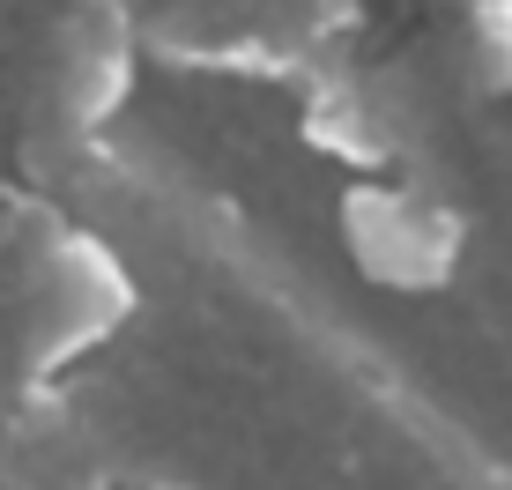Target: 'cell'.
<instances>
[{
  "label": "cell",
  "instance_id": "cell-3",
  "mask_svg": "<svg viewBox=\"0 0 512 490\" xmlns=\"http://www.w3.org/2000/svg\"><path fill=\"white\" fill-rule=\"evenodd\" d=\"M119 90H127V38H119V23L104 8H90V15H75V23L60 30L52 97L67 104L75 127H97V119L119 104Z\"/></svg>",
  "mask_w": 512,
  "mask_h": 490
},
{
  "label": "cell",
  "instance_id": "cell-2",
  "mask_svg": "<svg viewBox=\"0 0 512 490\" xmlns=\"http://www.w3.org/2000/svg\"><path fill=\"white\" fill-rule=\"evenodd\" d=\"M349 245L379 283H438L453 260V223L416 186H364L349 201Z\"/></svg>",
  "mask_w": 512,
  "mask_h": 490
},
{
  "label": "cell",
  "instance_id": "cell-1",
  "mask_svg": "<svg viewBox=\"0 0 512 490\" xmlns=\"http://www.w3.org/2000/svg\"><path fill=\"white\" fill-rule=\"evenodd\" d=\"M23 312H30V357L67 364L82 342H97L127 312V275H119V260L97 238H52L38 253Z\"/></svg>",
  "mask_w": 512,
  "mask_h": 490
}]
</instances>
